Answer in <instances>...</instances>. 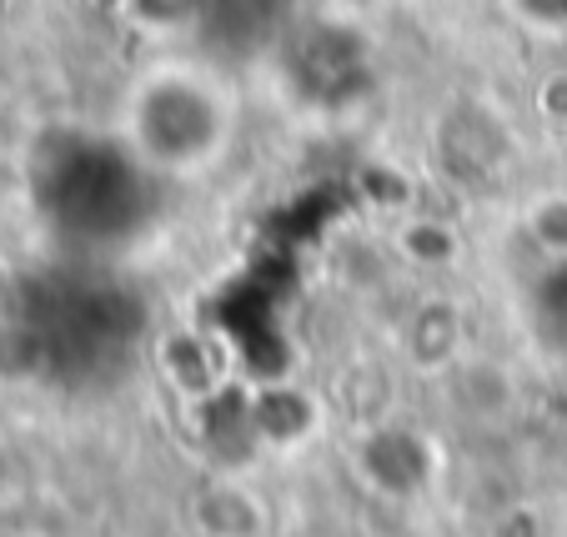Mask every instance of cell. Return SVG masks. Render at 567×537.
<instances>
[{"label": "cell", "mask_w": 567, "mask_h": 537, "mask_svg": "<svg viewBox=\"0 0 567 537\" xmlns=\"http://www.w3.org/2000/svg\"><path fill=\"white\" fill-rule=\"evenodd\" d=\"M41 202L61 237L81 247H116L156 216V166L116 141H65L45 156Z\"/></svg>", "instance_id": "cell-1"}, {"label": "cell", "mask_w": 567, "mask_h": 537, "mask_svg": "<svg viewBox=\"0 0 567 537\" xmlns=\"http://www.w3.org/2000/svg\"><path fill=\"white\" fill-rule=\"evenodd\" d=\"M31 337L51 372L71 382H111L141 342V301L106 277L51 281L41 291Z\"/></svg>", "instance_id": "cell-2"}, {"label": "cell", "mask_w": 567, "mask_h": 537, "mask_svg": "<svg viewBox=\"0 0 567 537\" xmlns=\"http://www.w3.org/2000/svg\"><path fill=\"white\" fill-rule=\"evenodd\" d=\"M216 101L192 81H156L136 106V141L151 166H186L216 146Z\"/></svg>", "instance_id": "cell-3"}, {"label": "cell", "mask_w": 567, "mask_h": 537, "mask_svg": "<svg viewBox=\"0 0 567 537\" xmlns=\"http://www.w3.org/2000/svg\"><path fill=\"white\" fill-rule=\"evenodd\" d=\"M301 0H202L196 25L226 55H257L281 41Z\"/></svg>", "instance_id": "cell-4"}, {"label": "cell", "mask_w": 567, "mask_h": 537, "mask_svg": "<svg viewBox=\"0 0 567 537\" xmlns=\"http://www.w3.org/2000/svg\"><path fill=\"white\" fill-rule=\"evenodd\" d=\"M543 327L567 342V267L543 287Z\"/></svg>", "instance_id": "cell-5"}, {"label": "cell", "mask_w": 567, "mask_h": 537, "mask_svg": "<svg viewBox=\"0 0 567 537\" xmlns=\"http://www.w3.org/2000/svg\"><path fill=\"white\" fill-rule=\"evenodd\" d=\"M151 21H196L202 16V0H136Z\"/></svg>", "instance_id": "cell-6"}]
</instances>
